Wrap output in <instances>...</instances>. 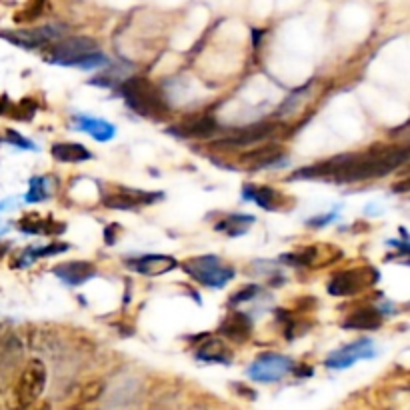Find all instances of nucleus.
I'll return each instance as SVG.
<instances>
[{
  "instance_id": "f257e3e1",
  "label": "nucleus",
  "mask_w": 410,
  "mask_h": 410,
  "mask_svg": "<svg viewBox=\"0 0 410 410\" xmlns=\"http://www.w3.org/2000/svg\"><path fill=\"white\" fill-rule=\"evenodd\" d=\"M409 146L398 144H377L358 154H340L319 165L296 170L290 181H333L338 184L372 181L390 174L409 160Z\"/></svg>"
},
{
  "instance_id": "f03ea898",
  "label": "nucleus",
  "mask_w": 410,
  "mask_h": 410,
  "mask_svg": "<svg viewBox=\"0 0 410 410\" xmlns=\"http://www.w3.org/2000/svg\"><path fill=\"white\" fill-rule=\"evenodd\" d=\"M119 92L132 112L151 121H165L170 114L160 89L146 76H130L119 84Z\"/></svg>"
},
{
  "instance_id": "7ed1b4c3",
  "label": "nucleus",
  "mask_w": 410,
  "mask_h": 410,
  "mask_svg": "<svg viewBox=\"0 0 410 410\" xmlns=\"http://www.w3.org/2000/svg\"><path fill=\"white\" fill-rule=\"evenodd\" d=\"M183 271L190 278H195L198 284L208 287V289H225L228 282L236 276V271L222 262V259L204 255L188 259L183 264Z\"/></svg>"
},
{
  "instance_id": "20e7f679",
  "label": "nucleus",
  "mask_w": 410,
  "mask_h": 410,
  "mask_svg": "<svg viewBox=\"0 0 410 410\" xmlns=\"http://www.w3.org/2000/svg\"><path fill=\"white\" fill-rule=\"evenodd\" d=\"M46 379H48V374H46V366L43 360L34 358L24 366L15 384L13 410H26L29 407H32L45 393Z\"/></svg>"
},
{
  "instance_id": "39448f33",
  "label": "nucleus",
  "mask_w": 410,
  "mask_h": 410,
  "mask_svg": "<svg viewBox=\"0 0 410 410\" xmlns=\"http://www.w3.org/2000/svg\"><path fill=\"white\" fill-rule=\"evenodd\" d=\"M379 280L380 274L377 268L358 266V268H349V271L333 274L326 289L333 296H354V294H360L363 290L374 287Z\"/></svg>"
},
{
  "instance_id": "423d86ee",
  "label": "nucleus",
  "mask_w": 410,
  "mask_h": 410,
  "mask_svg": "<svg viewBox=\"0 0 410 410\" xmlns=\"http://www.w3.org/2000/svg\"><path fill=\"white\" fill-rule=\"evenodd\" d=\"M94 50H98V45L94 38L70 36V38H61L54 45H48V48L45 50V59L52 64H61V66H78V62Z\"/></svg>"
},
{
  "instance_id": "0eeeda50",
  "label": "nucleus",
  "mask_w": 410,
  "mask_h": 410,
  "mask_svg": "<svg viewBox=\"0 0 410 410\" xmlns=\"http://www.w3.org/2000/svg\"><path fill=\"white\" fill-rule=\"evenodd\" d=\"M64 34H66L64 24H46V26H38V29H18V31L0 32L2 38L10 40L13 45L20 46V48L46 46L54 40H61Z\"/></svg>"
},
{
  "instance_id": "6e6552de",
  "label": "nucleus",
  "mask_w": 410,
  "mask_h": 410,
  "mask_svg": "<svg viewBox=\"0 0 410 410\" xmlns=\"http://www.w3.org/2000/svg\"><path fill=\"white\" fill-rule=\"evenodd\" d=\"M294 368L292 358L276 352H264L248 368V377L257 382H276Z\"/></svg>"
},
{
  "instance_id": "1a4fd4ad",
  "label": "nucleus",
  "mask_w": 410,
  "mask_h": 410,
  "mask_svg": "<svg viewBox=\"0 0 410 410\" xmlns=\"http://www.w3.org/2000/svg\"><path fill=\"white\" fill-rule=\"evenodd\" d=\"M160 192H146V190H135V188H121L116 192H110L102 198V204L110 211H137L140 206H151L156 200H160Z\"/></svg>"
},
{
  "instance_id": "9d476101",
  "label": "nucleus",
  "mask_w": 410,
  "mask_h": 410,
  "mask_svg": "<svg viewBox=\"0 0 410 410\" xmlns=\"http://www.w3.org/2000/svg\"><path fill=\"white\" fill-rule=\"evenodd\" d=\"M377 354V349H374V342L370 338H360V340H354L342 349L335 350L333 354H328L326 358V366L328 368H349L356 360H363V358H372Z\"/></svg>"
},
{
  "instance_id": "9b49d317",
  "label": "nucleus",
  "mask_w": 410,
  "mask_h": 410,
  "mask_svg": "<svg viewBox=\"0 0 410 410\" xmlns=\"http://www.w3.org/2000/svg\"><path fill=\"white\" fill-rule=\"evenodd\" d=\"M274 132H276V124L274 122H257V124H248L244 128H238L234 135L218 140V146L244 149V146H252V144H259L262 140L271 138Z\"/></svg>"
},
{
  "instance_id": "f8f14e48",
  "label": "nucleus",
  "mask_w": 410,
  "mask_h": 410,
  "mask_svg": "<svg viewBox=\"0 0 410 410\" xmlns=\"http://www.w3.org/2000/svg\"><path fill=\"white\" fill-rule=\"evenodd\" d=\"M287 158V149L282 144H264V146H257L252 151L241 154V165L248 170H260V168H271L284 162Z\"/></svg>"
},
{
  "instance_id": "ddd939ff",
  "label": "nucleus",
  "mask_w": 410,
  "mask_h": 410,
  "mask_svg": "<svg viewBox=\"0 0 410 410\" xmlns=\"http://www.w3.org/2000/svg\"><path fill=\"white\" fill-rule=\"evenodd\" d=\"M52 273L68 287H82L84 282H89L91 278L96 276V266L89 260H68V262L56 264Z\"/></svg>"
},
{
  "instance_id": "4468645a",
  "label": "nucleus",
  "mask_w": 410,
  "mask_h": 410,
  "mask_svg": "<svg viewBox=\"0 0 410 410\" xmlns=\"http://www.w3.org/2000/svg\"><path fill=\"white\" fill-rule=\"evenodd\" d=\"M126 264L138 274L144 276H160L170 271H174L179 266V260L174 257H167V255H142L138 259L126 260Z\"/></svg>"
},
{
  "instance_id": "2eb2a0df",
  "label": "nucleus",
  "mask_w": 410,
  "mask_h": 410,
  "mask_svg": "<svg viewBox=\"0 0 410 410\" xmlns=\"http://www.w3.org/2000/svg\"><path fill=\"white\" fill-rule=\"evenodd\" d=\"M243 198L259 204L264 211H280L284 206V195L273 186H259V184H244Z\"/></svg>"
},
{
  "instance_id": "dca6fc26",
  "label": "nucleus",
  "mask_w": 410,
  "mask_h": 410,
  "mask_svg": "<svg viewBox=\"0 0 410 410\" xmlns=\"http://www.w3.org/2000/svg\"><path fill=\"white\" fill-rule=\"evenodd\" d=\"M218 130V124L213 116H195L168 128L170 135L179 138H211Z\"/></svg>"
},
{
  "instance_id": "f3484780",
  "label": "nucleus",
  "mask_w": 410,
  "mask_h": 410,
  "mask_svg": "<svg viewBox=\"0 0 410 410\" xmlns=\"http://www.w3.org/2000/svg\"><path fill=\"white\" fill-rule=\"evenodd\" d=\"M218 333L228 340L241 344V342H246L252 335V320L244 312H230L227 319L222 320Z\"/></svg>"
},
{
  "instance_id": "a211bd4d",
  "label": "nucleus",
  "mask_w": 410,
  "mask_h": 410,
  "mask_svg": "<svg viewBox=\"0 0 410 410\" xmlns=\"http://www.w3.org/2000/svg\"><path fill=\"white\" fill-rule=\"evenodd\" d=\"M382 312L374 306H363L354 312H350L347 319L342 320V328L349 331H377L382 326Z\"/></svg>"
},
{
  "instance_id": "6ab92c4d",
  "label": "nucleus",
  "mask_w": 410,
  "mask_h": 410,
  "mask_svg": "<svg viewBox=\"0 0 410 410\" xmlns=\"http://www.w3.org/2000/svg\"><path fill=\"white\" fill-rule=\"evenodd\" d=\"M18 228L24 234H48V236H56V234H62L66 227L59 225L52 218H43L38 213H29L18 220Z\"/></svg>"
},
{
  "instance_id": "aec40b11",
  "label": "nucleus",
  "mask_w": 410,
  "mask_h": 410,
  "mask_svg": "<svg viewBox=\"0 0 410 410\" xmlns=\"http://www.w3.org/2000/svg\"><path fill=\"white\" fill-rule=\"evenodd\" d=\"M75 128L76 130L86 132V135H91L98 142H108V140H112L114 135H116L114 124H110L108 121H102V119H96V116H84V114H78L76 116Z\"/></svg>"
},
{
  "instance_id": "412c9836",
  "label": "nucleus",
  "mask_w": 410,
  "mask_h": 410,
  "mask_svg": "<svg viewBox=\"0 0 410 410\" xmlns=\"http://www.w3.org/2000/svg\"><path fill=\"white\" fill-rule=\"evenodd\" d=\"M70 246L66 243H50L46 246H29L24 250H20L16 255V259L13 260V266L15 268H26L31 266L34 260L38 259H48V257H54V255H61L64 250H68Z\"/></svg>"
},
{
  "instance_id": "4be33fe9",
  "label": "nucleus",
  "mask_w": 410,
  "mask_h": 410,
  "mask_svg": "<svg viewBox=\"0 0 410 410\" xmlns=\"http://www.w3.org/2000/svg\"><path fill=\"white\" fill-rule=\"evenodd\" d=\"M197 358L204 360V363L228 365L230 358H232V352H230L222 338H206L197 349Z\"/></svg>"
},
{
  "instance_id": "5701e85b",
  "label": "nucleus",
  "mask_w": 410,
  "mask_h": 410,
  "mask_svg": "<svg viewBox=\"0 0 410 410\" xmlns=\"http://www.w3.org/2000/svg\"><path fill=\"white\" fill-rule=\"evenodd\" d=\"M52 156L59 162H68V165H78V162H86L92 158V152L78 144V142H59L52 146Z\"/></svg>"
},
{
  "instance_id": "b1692460",
  "label": "nucleus",
  "mask_w": 410,
  "mask_h": 410,
  "mask_svg": "<svg viewBox=\"0 0 410 410\" xmlns=\"http://www.w3.org/2000/svg\"><path fill=\"white\" fill-rule=\"evenodd\" d=\"M255 216H250V214H228L225 216L220 222H216V230H220V232H225L228 236H243L248 232V228L255 225Z\"/></svg>"
},
{
  "instance_id": "393cba45",
  "label": "nucleus",
  "mask_w": 410,
  "mask_h": 410,
  "mask_svg": "<svg viewBox=\"0 0 410 410\" xmlns=\"http://www.w3.org/2000/svg\"><path fill=\"white\" fill-rule=\"evenodd\" d=\"M22 356V344L18 340V336L13 333L0 336V368H13Z\"/></svg>"
},
{
  "instance_id": "a878e982",
  "label": "nucleus",
  "mask_w": 410,
  "mask_h": 410,
  "mask_svg": "<svg viewBox=\"0 0 410 410\" xmlns=\"http://www.w3.org/2000/svg\"><path fill=\"white\" fill-rule=\"evenodd\" d=\"M322 252H319V246H306V248H301L296 252H290V255H284L282 257V262H289L292 266H298V268H308V266H320L319 257Z\"/></svg>"
},
{
  "instance_id": "bb28decb",
  "label": "nucleus",
  "mask_w": 410,
  "mask_h": 410,
  "mask_svg": "<svg viewBox=\"0 0 410 410\" xmlns=\"http://www.w3.org/2000/svg\"><path fill=\"white\" fill-rule=\"evenodd\" d=\"M50 183H52L50 176H34V179H31V188H29L24 200H26V202H40V200H46V198L50 197V192H52Z\"/></svg>"
},
{
  "instance_id": "cd10ccee",
  "label": "nucleus",
  "mask_w": 410,
  "mask_h": 410,
  "mask_svg": "<svg viewBox=\"0 0 410 410\" xmlns=\"http://www.w3.org/2000/svg\"><path fill=\"white\" fill-rule=\"evenodd\" d=\"M276 314H278V320L280 322H284V335L287 338H296V336L304 335V331L308 328V326H301V319H298V314L296 312H290V310H276Z\"/></svg>"
},
{
  "instance_id": "c85d7f7f",
  "label": "nucleus",
  "mask_w": 410,
  "mask_h": 410,
  "mask_svg": "<svg viewBox=\"0 0 410 410\" xmlns=\"http://www.w3.org/2000/svg\"><path fill=\"white\" fill-rule=\"evenodd\" d=\"M38 110V102L32 100V98H22L18 105H10V110L8 114L15 119V121H32L34 114Z\"/></svg>"
},
{
  "instance_id": "c756f323",
  "label": "nucleus",
  "mask_w": 410,
  "mask_h": 410,
  "mask_svg": "<svg viewBox=\"0 0 410 410\" xmlns=\"http://www.w3.org/2000/svg\"><path fill=\"white\" fill-rule=\"evenodd\" d=\"M45 4H46V0H34V2H32L31 6H29L22 15H16V22H32V20H36L38 16L43 15Z\"/></svg>"
},
{
  "instance_id": "7c9ffc66",
  "label": "nucleus",
  "mask_w": 410,
  "mask_h": 410,
  "mask_svg": "<svg viewBox=\"0 0 410 410\" xmlns=\"http://www.w3.org/2000/svg\"><path fill=\"white\" fill-rule=\"evenodd\" d=\"M260 292V289L257 287V284H248V287H244L243 290H238L236 294H232L230 296V304L234 306V304H241V303H246V301H252L257 294Z\"/></svg>"
},
{
  "instance_id": "2f4dec72",
  "label": "nucleus",
  "mask_w": 410,
  "mask_h": 410,
  "mask_svg": "<svg viewBox=\"0 0 410 410\" xmlns=\"http://www.w3.org/2000/svg\"><path fill=\"white\" fill-rule=\"evenodd\" d=\"M6 142L15 144L18 149H26V151H36V144L31 142L29 138H24L22 135H18L16 130H6Z\"/></svg>"
},
{
  "instance_id": "473e14b6",
  "label": "nucleus",
  "mask_w": 410,
  "mask_h": 410,
  "mask_svg": "<svg viewBox=\"0 0 410 410\" xmlns=\"http://www.w3.org/2000/svg\"><path fill=\"white\" fill-rule=\"evenodd\" d=\"M6 250H8V244H0V259L6 255Z\"/></svg>"
},
{
  "instance_id": "72a5a7b5",
  "label": "nucleus",
  "mask_w": 410,
  "mask_h": 410,
  "mask_svg": "<svg viewBox=\"0 0 410 410\" xmlns=\"http://www.w3.org/2000/svg\"><path fill=\"white\" fill-rule=\"evenodd\" d=\"M36 410H52V407H50V404H48V402H45V404H43V407H38V409Z\"/></svg>"
}]
</instances>
